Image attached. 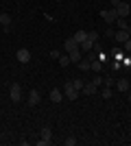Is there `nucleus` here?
<instances>
[{"label":"nucleus","mask_w":131,"mask_h":146,"mask_svg":"<svg viewBox=\"0 0 131 146\" xmlns=\"http://www.w3.org/2000/svg\"><path fill=\"white\" fill-rule=\"evenodd\" d=\"M79 70H83V72H85V70H90V61H87V59H81V61H79Z\"/></svg>","instance_id":"obj_20"},{"label":"nucleus","mask_w":131,"mask_h":146,"mask_svg":"<svg viewBox=\"0 0 131 146\" xmlns=\"http://www.w3.org/2000/svg\"><path fill=\"white\" fill-rule=\"evenodd\" d=\"M9 94H11L13 103H20V100H22V87H20L18 83H13V85H11V92H9Z\"/></svg>","instance_id":"obj_6"},{"label":"nucleus","mask_w":131,"mask_h":146,"mask_svg":"<svg viewBox=\"0 0 131 146\" xmlns=\"http://www.w3.org/2000/svg\"><path fill=\"white\" fill-rule=\"evenodd\" d=\"M63 48H66V52H72V50L79 48V42H74V37H68V39L63 42Z\"/></svg>","instance_id":"obj_9"},{"label":"nucleus","mask_w":131,"mask_h":146,"mask_svg":"<svg viewBox=\"0 0 131 146\" xmlns=\"http://www.w3.org/2000/svg\"><path fill=\"white\" fill-rule=\"evenodd\" d=\"M129 103H131V94H129Z\"/></svg>","instance_id":"obj_31"},{"label":"nucleus","mask_w":131,"mask_h":146,"mask_svg":"<svg viewBox=\"0 0 131 146\" xmlns=\"http://www.w3.org/2000/svg\"><path fill=\"white\" fill-rule=\"evenodd\" d=\"M63 94H66V98H68V100H76V96H79V90H76L72 83H66V87H63Z\"/></svg>","instance_id":"obj_4"},{"label":"nucleus","mask_w":131,"mask_h":146,"mask_svg":"<svg viewBox=\"0 0 131 146\" xmlns=\"http://www.w3.org/2000/svg\"><path fill=\"white\" fill-rule=\"evenodd\" d=\"M79 48H81V52H92V48H94V42L90 39V37H87L85 42H81V44H79Z\"/></svg>","instance_id":"obj_11"},{"label":"nucleus","mask_w":131,"mask_h":146,"mask_svg":"<svg viewBox=\"0 0 131 146\" xmlns=\"http://www.w3.org/2000/svg\"><path fill=\"white\" fill-rule=\"evenodd\" d=\"M59 63H61L63 68H68L72 61H70V57H68V55H59Z\"/></svg>","instance_id":"obj_19"},{"label":"nucleus","mask_w":131,"mask_h":146,"mask_svg":"<svg viewBox=\"0 0 131 146\" xmlns=\"http://www.w3.org/2000/svg\"><path fill=\"white\" fill-rule=\"evenodd\" d=\"M116 26H118V29H129V22H127L125 18H116Z\"/></svg>","instance_id":"obj_18"},{"label":"nucleus","mask_w":131,"mask_h":146,"mask_svg":"<svg viewBox=\"0 0 131 146\" xmlns=\"http://www.w3.org/2000/svg\"><path fill=\"white\" fill-rule=\"evenodd\" d=\"M92 83H94V85H96V87H100V85H103V79H100V76H96V79H94Z\"/></svg>","instance_id":"obj_29"},{"label":"nucleus","mask_w":131,"mask_h":146,"mask_svg":"<svg viewBox=\"0 0 131 146\" xmlns=\"http://www.w3.org/2000/svg\"><path fill=\"white\" fill-rule=\"evenodd\" d=\"M72 37H74V42H79V44H81V42H85V39H87V33H85V31H76V33H74Z\"/></svg>","instance_id":"obj_15"},{"label":"nucleus","mask_w":131,"mask_h":146,"mask_svg":"<svg viewBox=\"0 0 131 146\" xmlns=\"http://www.w3.org/2000/svg\"><path fill=\"white\" fill-rule=\"evenodd\" d=\"M105 35H107V37H114V35H116V29H114V26H107Z\"/></svg>","instance_id":"obj_24"},{"label":"nucleus","mask_w":131,"mask_h":146,"mask_svg":"<svg viewBox=\"0 0 131 146\" xmlns=\"http://www.w3.org/2000/svg\"><path fill=\"white\" fill-rule=\"evenodd\" d=\"M0 24L2 26H11V15H9V13H0Z\"/></svg>","instance_id":"obj_16"},{"label":"nucleus","mask_w":131,"mask_h":146,"mask_svg":"<svg viewBox=\"0 0 131 146\" xmlns=\"http://www.w3.org/2000/svg\"><path fill=\"white\" fill-rule=\"evenodd\" d=\"M100 18L112 26L114 22H116V18H118V13H116V9H107V11H100Z\"/></svg>","instance_id":"obj_2"},{"label":"nucleus","mask_w":131,"mask_h":146,"mask_svg":"<svg viewBox=\"0 0 131 146\" xmlns=\"http://www.w3.org/2000/svg\"><path fill=\"white\" fill-rule=\"evenodd\" d=\"M116 87H118V92H127V90H129V81H127V79H118Z\"/></svg>","instance_id":"obj_14"},{"label":"nucleus","mask_w":131,"mask_h":146,"mask_svg":"<svg viewBox=\"0 0 131 146\" xmlns=\"http://www.w3.org/2000/svg\"><path fill=\"white\" fill-rule=\"evenodd\" d=\"M72 85H74L76 90L81 92V90H83V85H85V83H83V79H74V81H72Z\"/></svg>","instance_id":"obj_21"},{"label":"nucleus","mask_w":131,"mask_h":146,"mask_svg":"<svg viewBox=\"0 0 131 146\" xmlns=\"http://www.w3.org/2000/svg\"><path fill=\"white\" fill-rule=\"evenodd\" d=\"M90 70H94V72H100V70H103V63H100V59H94L92 63H90Z\"/></svg>","instance_id":"obj_17"},{"label":"nucleus","mask_w":131,"mask_h":146,"mask_svg":"<svg viewBox=\"0 0 131 146\" xmlns=\"http://www.w3.org/2000/svg\"><path fill=\"white\" fill-rule=\"evenodd\" d=\"M131 37V33H129V29H116V35H114V39L118 44H125L127 39Z\"/></svg>","instance_id":"obj_5"},{"label":"nucleus","mask_w":131,"mask_h":146,"mask_svg":"<svg viewBox=\"0 0 131 146\" xmlns=\"http://www.w3.org/2000/svg\"><path fill=\"white\" fill-rule=\"evenodd\" d=\"M112 87H103V98H112Z\"/></svg>","instance_id":"obj_23"},{"label":"nucleus","mask_w":131,"mask_h":146,"mask_svg":"<svg viewBox=\"0 0 131 146\" xmlns=\"http://www.w3.org/2000/svg\"><path fill=\"white\" fill-rule=\"evenodd\" d=\"M122 66H125V68H131V57H125V59H122Z\"/></svg>","instance_id":"obj_28"},{"label":"nucleus","mask_w":131,"mask_h":146,"mask_svg":"<svg viewBox=\"0 0 131 146\" xmlns=\"http://www.w3.org/2000/svg\"><path fill=\"white\" fill-rule=\"evenodd\" d=\"M15 57H18L20 63H29V61H31V52H29L26 48H20L18 52H15Z\"/></svg>","instance_id":"obj_8"},{"label":"nucleus","mask_w":131,"mask_h":146,"mask_svg":"<svg viewBox=\"0 0 131 146\" xmlns=\"http://www.w3.org/2000/svg\"><path fill=\"white\" fill-rule=\"evenodd\" d=\"M76 144V137L74 135H68V137H66V146H74Z\"/></svg>","instance_id":"obj_22"},{"label":"nucleus","mask_w":131,"mask_h":146,"mask_svg":"<svg viewBox=\"0 0 131 146\" xmlns=\"http://www.w3.org/2000/svg\"><path fill=\"white\" fill-rule=\"evenodd\" d=\"M83 94H85V96H94V94H96V85H94L92 81H90V83H85V85H83Z\"/></svg>","instance_id":"obj_13"},{"label":"nucleus","mask_w":131,"mask_h":146,"mask_svg":"<svg viewBox=\"0 0 131 146\" xmlns=\"http://www.w3.org/2000/svg\"><path fill=\"white\" fill-rule=\"evenodd\" d=\"M114 9H116V13H118V18H127V15L131 13V7L127 5V2H122V0H120V2L114 7Z\"/></svg>","instance_id":"obj_3"},{"label":"nucleus","mask_w":131,"mask_h":146,"mask_svg":"<svg viewBox=\"0 0 131 146\" xmlns=\"http://www.w3.org/2000/svg\"><path fill=\"white\" fill-rule=\"evenodd\" d=\"M57 2H61V0H57Z\"/></svg>","instance_id":"obj_32"},{"label":"nucleus","mask_w":131,"mask_h":146,"mask_svg":"<svg viewBox=\"0 0 131 146\" xmlns=\"http://www.w3.org/2000/svg\"><path fill=\"white\" fill-rule=\"evenodd\" d=\"M68 57H70L72 63H79V61L83 59V52H81V48H76V50H72V52H68Z\"/></svg>","instance_id":"obj_12"},{"label":"nucleus","mask_w":131,"mask_h":146,"mask_svg":"<svg viewBox=\"0 0 131 146\" xmlns=\"http://www.w3.org/2000/svg\"><path fill=\"white\" fill-rule=\"evenodd\" d=\"M39 135H42V140L37 142L39 146H46V144H50V142H53V131H50V127H44L42 131H39Z\"/></svg>","instance_id":"obj_1"},{"label":"nucleus","mask_w":131,"mask_h":146,"mask_svg":"<svg viewBox=\"0 0 131 146\" xmlns=\"http://www.w3.org/2000/svg\"><path fill=\"white\" fill-rule=\"evenodd\" d=\"M50 100H53V103H61V100H63V92L59 90V87L50 90Z\"/></svg>","instance_id":"obj_10"},{"label":"nucleus","mask_w":131,"mask_h":146,"mask_svg":"<svg viewBox=\"0 0 131 146\" xmlns=\"http://www.w3.org/2000/svg\"><path fill=\"white\" fill-rule=\"evenodd\" d=\"M59 55H61L59 50H50V57H53V59H59Z\"/></svg>","instance_id":"obj_30"},{"label":"nucleus","mask_w":131,"mask_h":146,"mask_svg":"<svg viewBox=\"0 0 131 146\" xmlns=\"http://www.w3.org/2000/svg\"><path fill=\"white\" fill-rule=\"evenodd\" d=\"M87 37H90L92 42H98V33H94V31H92V33H87Z\"/></svg>","instance_id":"obj_27"},{"label":"nucleus","mask_w":131,"mask_h":146,"mask_svg":"<svg viewBox=\"0 0 131 146\" xmlns=\"http://www.w3.org/2000/svg\"><path fill=\"white\" fill-rule=\"evenodd\" d=\"M39 100H42V94H39L37 90H31V92H29V105H31V107H37Z\"/></svg>","instance_id":"obj_7"},{"label":"nucleus","mask_w":131,"mask_h":146,"mask_svg":"<svg viewBox=\"0 0 131 146\" xmlns=\"http://www.w3.org/2000/svg\"><path fill=\"white\" fill-rule=\"evenodd\" d=\"M103 85H105V87H112V85H114V79H109V76H107V79H103Z\"/></svg>","instance_id":"obj_25"},{"label":"nucleus","mask_w":131,"mask_h":146,"mask_svg":"<svg viewBox=\"0 0 131 146\" xmlns=\"http://www.w3.org/2000/svg\"><path fill=\"white\" fill-rule=\"evenodd\" d=\"M122 46H125V50H127V52H129V55H131V37H129V39H127L125 44H122Z\"/></svg>","instance_id":"obj_26"}]
</instances>
